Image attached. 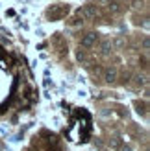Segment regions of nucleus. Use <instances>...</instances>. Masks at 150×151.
<instances>
[{
    "label": "nucleus",
    "instance_id": "obj_1",
    "mask_svg": "<svg viewBox=\"0 0 150 151\" xmlns=\"http://www.w3.org/2000/svg\"><path fill=\"white\" fill-rule=\"evenodd\" d=\"M106 79H108V81H113V79H115V70H108Z\"/></svg>",
    "mask_w": 150,
    "mask_h": 151
},
{
    "label": "nucleus",
    "instance_id": "obj_2",
    "mask_svg": "<svg viewBox=\"0 0 150 151\" xmlns=\"http://www.w3.org/2000/svg\"><path fill=\"white\" fill-rule=\"evenodd\" d=\"M95 39H96V35H91V37H87V39H84V44H85V46H89V44H91Z\"/></svg>",
    "mask_w": 150,
    "mask_h": 151
}]
</instances>
